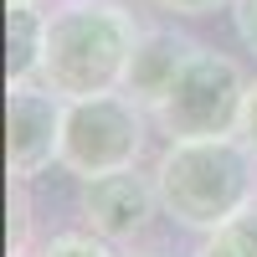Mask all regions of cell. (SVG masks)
<instances>
[{"instance_id": "16", "label": "cell", "mask_w": 257, "mask_h": 257, "mask_svg": "<svg viewBox=\"0 0 257 257\" xmlns=\"http://www.w3.org/2000/svg\"><path fill=\"white\" fill-rule=\"evenodd\" d=\"M144 257H160V252H144Z\"/></svg>"}, {"instance_id": "17", "label": "cell", "mask_w": 257, "mask_h": 257, "mask_svg": "<svg viewBox=\"0 0 257 257\" xmlns=\"http://www.w3.org/2000/svg\"><path fill=\"white\" fill-rule=\"evenodd\" d=\"M31 6H36V0H31Z\"/></svg>"}, {"instance_id": "13", "label": "cell", "mask_w": 257, "mask_h": 257, "mask_svg": "<svg viewBox=\"0 0 257 257\" xmlns=\"http://www.w3.org/2000/svg\"><path fill=\"white\" fill-rule=\"evenodd\" d=\"M160 11H175V16H211L216 6H226V0H155Z\"/></svg>"}, {"instance_id": "6", "label": "cell", "mask_w": 257, "mask_h": 257, "mask_svg": "<svg viewBox=\"0 0 257 257\" xmlns=\"http://www.w3.org/2000/svg\"><path fill=\"white\" fill-rule=\"evenodd\" d=\"M77 206H82L88 231H98L103 242H134L160 206V185H155V175H139V165H128V170H108V175L82 180Z\"/></svg>"}, {"instance_id": "8", "label": "cell", "mask_w": 257, "mask_h": 257, "mask_svg": "<svg viewBox=\"0 0 257 257\" xmlns=\"http://www.w3.org/2000/svg\"><path fill=\"white\" fill-rule=\"evenodd\" d=\"M47 57V11L31 0H6V82H41Z\"/></svg>"}, {"instance_id": "7", "label": "cell", "mask_w": 257, "mask_h": 257, "mask_svg": "<svg viewBox=\"0 0 257 257\" xmlns=\"http://www.w3.org/2000/svg\"><path fill=\"white\" fill-rule=\"evenodd\" d=\"M201 52V41H190L170 26H155V31H139V47L128 57V77H123V93L139 103V108L155 113L165 93L175 88V77L185 72V62Z\"/></svg>"}, {"instance_id": "11", "label": "cell", "mask_w": 257, "mask_h": 257, "mask_svg": "<svg viewBox=\"0 0 257 257\" xmlns=\"http://www.w3.org/2000/svg\"><path fill=\"white\" fill-rule=\"evenodd\" d=\"M221 231H226V237L237 242L247 257H257V201H252V206H242V211H237V216H231Z\"/></svg>"}, {"instance_id": "12", "label": "cell", "mask_w": 257, "mask_h": 257, "mask_svg": "<svg viewBox=\"0 0 257 257\" xmlns=\"http://www.w3.org/2000/svg\"><path fill=\"white\" fill-rule=\"evenodd\" d=\"M231 16H237V36L257 52V0H231Z\"/></svg>"}, {"instance_id": "1", "label": "cell", "mask_w": 257, "mask_h": 257, "mask_svg": "<svg viewBox=\"0 0 257 257\" xmlns=\"http://www.w3.org/2000/svg\"><path fill=\"white\" fill-rule=\"evenodd\" d=\"M160 206L185 231H221L242 206L257 201V155L242 134L221 139H170L155 165Z\"/></svg>"}, {"instance_id": "5", "label": "cell", "mask_w": 257, "mask_h": 257, "mask_svg": "<svg viewBox=\"0 0 257 257\" xmlns=\"http://www.w3.org/2000/svg\"><path fill=\"white\" fill-rule=\"evenodd\" d=\"M67 98L47 82H11L6 93V165L11 180H36L52 160H62Z\"/></svg>"}, {"instance_id": "14", "label": "cell", "mask_w": 257, "mask_h": 257, "mask_svg": "<svg viewBox=\"0 0 257 257\" xmlns=\"http://www.w3.org/2000/svg\"><path fill=\"white\" fill-rule=\"evenodd\" d=\"M196 257H247V252H242L237 242H231L226 231H211V237L201 242V252H196Z\"/></svg>"}, {"instance_id": "9", "label": "cell", "mask_w": 257, "mask_h": 257, "mask_svg": "<svg viewBox=\"0 0 257 257\" xmlns=\"http://www.w3.org/2000/svg\"><path fill=\"white\" fill-rule=\"evenodd\" d=\"M36 257H113V242H103L98 231H62Z\"/></svg>"}, {"instance_id": "10", "label": "cell", "mask_w": 257, "mask_h": 257, "mask_svg": "<svg viewBox=\"0 0 257 257\" xmlns=\"http://www.w3.org/2000/svg\"><path fill=\"white\" fill-rule=\"evenodd\" d=\"M31 247V206H26V180H11V257H26Z\"/></svg>"}, {"instance_id": "15", "label": "cell", "mask_w": 257, "mask_h": 257, "mask_svg": "<svg viewBox=\"0 0 257 257\" xmlns=\"http://www.w3.org/2000/svg\"><path fill=\"white\" fill-rule=\"evenodd\" d=\"M242 139L252 144V155H257V82L247 88V113H242Z\"/></svg>"}, {"instance_id": "4", "label": "cell", "mask_w": 257, "mask_h": 257, "mask_svg": "<svg viewBox=\"0 0 257 257\" xmlns=\"http://www.w3.org/2000/svg\"><path fill=\"white\" fill-rule=\"evenodd\" d=\"M144 155V108L123 88L98 98H67V134H62V160L77 180L128 170Z\"/></svg>"}, {"instance_id": "2", "label": "cell", "mask_w": 257, "mask_h": 257, "mask_svg": "<svg viewBox=\"0 0 257 257\" xmlns=\"http://www.w3.org/2000/svg\"><path fill=\"white\" fill-rule=\"evenodd\" d=\"M134 47H139V26L118 0H67V6L47 11L41 82L62 98L118 93Z\"/></svg>"}, {"instance_id": "3", "label": "cell", "mask_w": 257, "mask_h": 257, "mask_svg": "<svg viewBox=\"0 0 257 257\" xmlns=\"http://www.w3.org/2000/svg\"><path fill=\"white\" fill-rule=\"evenodd\" d=\"M247 72L231 57L201 47L185 62V72L175 77V88L165 93L155 108V123L165 139H221V134H242V113H247Z\"/></svg>"}]
</instances>
